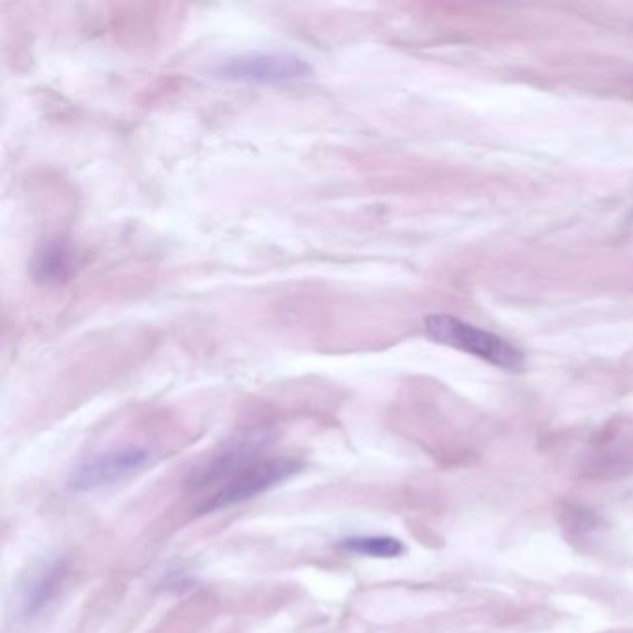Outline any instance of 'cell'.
<instances>
[{"label":"cell","mask_w":633,"mask_h":633,"mask_svg":"<svg viewBox=\"0 0 633 633\" xmlns=\"http://www.w3.org/2000/svg\"><path fill=\"white\" fill-rule=\"evenodd\" d=\"M340 546L349 554L375 557V559H394V557H400L405 552L400 539L387 537V535L348 537V539L340 541Z\"/></svg>","instance_id":"6"},{"label":"cell","mask_w":633,"mask_h":633,"mask_svg":"<svg viewBox=\"0 0 633 633\" xmlns=\"http://www.w3.org/2000/svg\"><path fill=\"white\" fill-rule=\"evenodd\" d=\"M426 331L427 335L440 344L472 353L496 366L515 370L522 364V353L507 344L504 338L481 331L478 327L461 322L448 314L427 316Z\"/></svg>","instance_id":"2"},{"label":"cell","mask_w":633,"mask_h":633,"mask_svg":"<svg viewBox=\"0 0 633 633\" xmlns=\"http://www.w3.org/2000/svg\"><path fill=\"white\" fill-rule=\"evenodd\" d=\"M298 461L266 457L253 442H240L216 453L192 474L188 485L201 492V513H212L270 491L294 476Z\"/></svg>","instance_id":"1"},{"label":"cell","mask_w":633,"mask_h":633,"mask_svg":"<svg viewBox=\"0 0 633 633\" xmlns=\"http://www.w3.org/2000/svg\"><path fill=\"white\" fill-rule=\"evenodd\" d=\"M214 73L234 82L283 84L311 77L312 65L292 52H246L223 60Z\"/></svg>","instance_id":"4"},{"label":"cell","mask_w":633,"mask_h":633,"mask_svg":"<svg viewBox=\"0 0 633 633\" xmlns=\"http://www.w3.org/2000/svg\"><path fill=\"white\" fill-rule=\"evenodd\" d=\"M153 455V450L142 444H123L93 453L71 472L69 489L73 492H95L116 485L151 465Z\"/></svg>","instance_id":"3"},{"label":"cell","mask_w":633,"mask_h":633,"mask_svg":"<svg viewBox=\"0 0 633 633\" xmlns=\"http://www.w3.org/2000/svg\"><path fill=\"white\" fill-rule=\"evenodd\" d=\"M69 567L64 559H51L34 570L26 580L19 596V613L23 619H34L49 608L60 595Z\"/></svg>","instance_id":"5"}]
</instances>
